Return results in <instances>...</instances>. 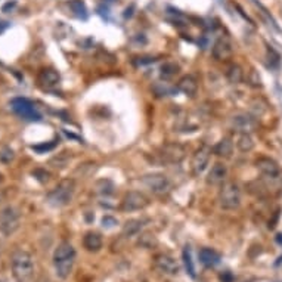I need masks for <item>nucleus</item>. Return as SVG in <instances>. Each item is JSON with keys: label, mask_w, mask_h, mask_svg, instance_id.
<instances>
[{"label": "nucleus", "mask_w": 282, "mask_h": 282, "mask_svg": "<svg viewBox=\"0 0 282 282\" xmlns=\"http://www.w3.org/2000/svg\"><path fill=\"white\" fill-rule=\"evenodd\" d=\"M213 152L219 158H223V160H228V158L232 157V154H234V142H232V139L230 138L220 139L219 142L214 145Z\"/></svg>", "instance_id": "a211bd4d"}, {"label": "nucleus", "mask_w": 282, "mask_h": 282, "mask_svg": "<svg viewBox=\"0 0 282 282\" xmlns=\"http://www.w3.org/2000/svg\"><path fill=\"white\" fill-rule=\"evenodd\" d=\"M200 262L207 268H214L220 263V254L212 248H201L198 252Z\"/></svg>", "instance_id": "6ab92c4d"}, {"label": "nucleus", "mask_w": 282, "mask_h": 282, "mask_svg": "<svg viewBox=\"0 0 282 282\" xmlns=\"http://www.w3.org/2000/svg\"><path fill=\"white\" fill-rule=\"evenodd\" d=\"M212 157V148L207 144H202L192 156L190 160V170L194 176H200L208 166Z\"/></svg>", "instance_id": "9d476101"}, {"label": "nucleus", "mask_w": 282, "mask_h": 282, "mask_svg": "<svg viewBox=\"0 0 282 282\" xmlns=\"http://www.w3.org/2000/svg\"><path fill=\"white\" fill-rule=\"evenodd\" d=\"M156 61V58H151V56H144V58H136L134 64L136 65H145V64H151Z\"/></svg>", "instance_id": "72a5a7b5"}, {"label": "nucleus", "mask_w": 282, "mask_h": 282, "mask_svg": "<svg viewBox=\"0 0 282 282\" xmlns=\"http://www.w3.org/2000/svg\"><path fill=\"white\" fill-rule=\"evenodd\" d=\"M37 82L43 89H54L60 84L61 76L54 68H43V70H40V72L37 76Z\"/></svg>", "instance_id": "2eb2a0df"}, {"label": "nucleus", "mask_w": 282, "mask_h": 282, "mask_svg": "<svg viewBox=\"0 0 282 282\" xmlns=\"http://www.w3.org/2000/svg\"><path fill=\"white\" fill-rule=\"evenodd\" d=\"M212 55L216 61L219 62H226L232 58L234 55V44L230 42V38L228 36H222L219 37L212 49Z\"/></svg>", "instance_id": "f8f14e48"}, {"label": "nucleus", "mask_w": 282, "mask_h": 282, "mask_svg": "<svg viewBox=\"0 0 282 282\" xmlns=\"http://www.w3.org/2000/svg\"><path fill=\"white\" fill-rule=\"evenodd\" d=\"M70 8L71 10L82 20H86L88 18V9H86V4L82 2V0H71L70 2Z\"/></svg>", "instance_id": "a878e982"}, {"label": "nucleus", "mask_w": 282, "mask_h": 282, "mask_svg": "<svg viewBox=\"0 0 282 282\" xmlns=\"http://www.w3.org/2000/svg\"><path fill=\"white\" fill-rule=\"evenodd\" d=\"M179 92L185 94L189 98H194L196 92H198V82L194 76H184L179 83H178V88H176Z\"/></svg>", "instance_id": "f3484780"}, {"label": "nucleus", "mask_w": 282, "mask_h": 282, "mask_svg": "<svg viewBox=\"0 0 282 282\" xmlns=\"http://www.w3.org/2000/svg\"><path fill=\"white\" fill-rule=\"evenodd\" d=\"M235 144L241 152H250L254 150V140H252L250 133H238Z\"/></svg>", "instance_id": "5701e85b"}, {"label": "nucleus", "mask_w": 282, "mask_h": 282, "mask_svg": "<svg viewBox=\"0 0 282 282\" xmlns=\"http://www.w3.org/2000/svg\"><path fill=\"white\" fill-rule=\"evenodd\" d=\"M12 275L16 282H32L34 278V260L30 252L15 251L10 258Z\"/></svg>", "instance_id": "f03ea898"}, {"label": "nucleus", "mask_w": 282, "mask_h": 282, "mask_svg": "<svg viewBox=\"0 0 282 282\" xmlns=\"http://www.w3.org/2000/svg\"><path fill=\"white\" fill-rule=\"evenodd\" d=\"M102 244H104L102 236L98 232H88L83 236V246H84L86 250L90 251V252H96V251L100 250Z\"/></svg>", "instance_id": "412c9836"}, {"label": "nucleus", "mask_w": 282, "mask_h": 282, "mask_svg": "<svg viewBox=\"0 0 282 282\" xmlns=\"http://www.w3.org/2000/svg\"><path fill=\"white\" fill-rule=\"evenodd\" d=\"M106 2H114V0H106Z\"/></svg>", "instance_id": "58836bf2"}, {"label": "nucleus", "mask_w": 282, "mask_h": 282, "mask_svg": "<svg viewBox=\"0 0 282 282\" xmlns=\"http://www.w3.org/2000/svg\"><path fill=\"white\" fill-rule=\"evenodd\" d=\"M230 126L238 133H252L257 130V118L247 112H236L230 118Z\"/></svg>", "instance_id": "9b49d317"}, {"label": "nucleus", "mask_w": 282, "mask_h": 282, "mask_svg": "<svg viewBox=\"0 0 282 282\" xmlns=\"http://www.w3.org/2000/svg\"><path fill=\"white\" fill-rule=\"evenodd\" d=\"M150 204V198L139 190H130L127 192L122 201V212L124 213H132L138 210H144Z\"/></svg>", "instance_id": "1a4fd4ad"}, {"label": "nucleus", "mask_w": 282, "mask_h": 282, "mask_svg": "<svg viewBox=\"0 0 282 282\" xmlns=\"http://www.w3.org/2000/svg\"><path fill=\"white\" fill-rule=\"evenodd\" d=\"M224 76H226V78H228L229 83L238 84V83H241L242 78H244V71H242V68H241L238 64H229L228 68H226Z\"/></svg>", "instance_id": "4be33fe9"}, {"label": "nucleus", "mask_w": 282, "mask_h": 282, "mask_svg": "<svg viewBox=\"0 0 282 282\" xmlns=\"http://www.w3.org/2000/svg\"><path fill=\"white\" fill-rule=\"evenodd\" d=\"M146 222H148L146 219L127 220L126 224L123 226V232H122L123 236H124V238H132V236L138 235V234L144 229V226H145Z\"/></svg>", "instance_id": "aec40b11"}, {"label": "nucleus", "mask_w": 282, "mask_h": 282, "mask_svg": "<svg viewBox=\"0 0 282 282\" xmlns=\"http://www.w3.org/2000/svg\"><path fill=\"white\" fill-rule=\"evenodd\" d=\"M256 167H257V170H258L263 176L270 178V179H276V178L280 176V173H281L278 162L274 161L272 158H257V160H256Z\"/></svg>", "instance_id": "4468645a"}, {"label": "nucleus", "mask_w": 282, "mask_h": 282, "mask_svg": "<svg viewBox=\"0 0 282 282\" xmlns=\"http://www.w3.org/2000/svg\"><path fill=\"white\" fill-rule=\"evenodd\" d=\"M32 176L37 179V180H40V182H48L49 180V173L46 172V170H42V168H37V170H34L32 172Z\"/></svg>", "instance_id": "7c9ffc66"}, {"label": "nucleus", "mask_w": 282, "mask_h": 282, "mask_svg": "<svg viewBox=\"0 0 282 282\" xmlns=\"http://www.w3.org/2000/svg\"><path fill=\"white\" fill-rule=\"evenodd\" d=\"M14 158H15L14 150H10L9 146H2V148H0V162L9 164V162L14 161Z\"/></svg>", "instance_id": "c85d7f7f"}, {"label": "nucleus", "mask_w": 282, "mask_h": 282, "mask_svg": "<svg viewBox=\"0 0 282 282\" xmlns=\"http://www.w3.org/2000/svg\"><path fill=\"white\" fill-rule=\"evenodd\" d=\"M20 222H21V216L15 207H12V206L4 207L0 212V232L4 236H10L12 234H15L18 230Z\"/></svg>", "instance_id": "39448f33"}, {"label": "nucleus", "mask_w": 282, "mask_h": 282, "mask_svg": "<svg viewBox=\"0 0 282 282\" xmlns=\"http://www.w3.org/2000/svg\"><path fill=\"white\" fill-rule=\"evenodd\" d=\"M179 65L176 62H173V61H167V62H164L161 65V68H160V74H161V78H164V80H172L173 77H176L178 74H179Z\"/></svg>", "instance_id": "b1692460"}, {"label": "nucleus", "mask_w": 282, "mask_h": 282, "mask_svg": "<svg viewBox=\"0 0 282 282\" xmlns=\"http://www.w3.org/2000/svg\"><path fill=\"white\" fill-rule=\"evenodd\" d=\"M276 241H278L280 244H282V235H281V234L278 235V238H276Z\"/></svg>", "instance_id": "c9c22d12"}, {"label": "nucleus", "mask_w": 282, "mask_h": 282, "mask_svg": "<svg viewBox=\"0 0 282 282\" xmlns=\"http://www.w3.org/2000/svg\"><path fill=\"white\" fill-rule=\"evenodd\" d=\"M2 182H3V174L0 173V184H2Z\"/></svg>", "instance_id": "4c0bfd02"}, {"label": "nucleus", "mask_w": 282, "mask_h": 282, "mask_svg": "<svg viewBox=\"0 0 282 282\" xmlns=\"http://www.w3.org/2000/svg\"><path fill=\"white\" fill-rule=\"evenodd\" d=\"M154 266H156V269L160 270L161 274L168 275V276H174V275H178L179 270H180L179 263H178L172 256L164 254V252L157 254V256L154 257Z\"/></svg>", "instance_id": "ddd939ff"}, {"label": "nucleus", "mask_w": 282, "mask_h": 282, "mask_svg": "<svg viewBox=\"0 0 282 282\" xmlns=\"http://www.w3.org/2000/svg\"><path fill=\"white\" fill-rule=\"evenodd\" d=\"M74 192H76V180L71 178H66V179H62L46 195V201L52 207H65L72 201Z\"/></svg>", "instance_id": "7ed1b4c3"}, {"label": "nucleus", "mask_w": 282, "mask_h": 282, "mask_svg": "<svg viewBox=\"0 0 282 282\" xmlns=\"http://www.w3.org/2000/svg\"><path fill=\"white\" fill-rule=\"evenodd\" d=\"M117 224V220L114 219L112 216H105V218H102V226L105 228V229H111V228H114Z\"/></svg>", "instance_id": "2f4dec72"}, {"label": "nucleus", "mask_w": 282, "mask_h": 282, "mask_svg": "<svg viewBox=\"0 0 282 282\" xmlns=\"http://www.w3.org/2000/svg\"><path fill=\"white\" fill-rule=\"evenodd\" d=\"M186 148L182 145V144H178V142H168V144H164L161 148H160V158L164 161V162H168V164H180L185 158H186Z\"/></svg>", "instance_id": "6e6552de"}, {"label": "nucleus", "mask_w": 282, "mask_h": 282, "mask_svg": "<svg viewBox=\"0 0 282 282\" xmlns=\"http://www.w3.org/2000/svg\"><path fill=\"white\" fill-rule=\"evenodd\" d=\"M268 55H269V61L275 62V65L280 62V55L275 52V49L272 46H268Z\"/></svg>", "instance_id": "473e14b6"}, {"label": "nucleus", "mask_w": 282, "mask_h": 282, "mask_svg": "<svg viewBox=\"0 0 282 282\" xmlns=\"http://www.w3.org/2000/svg\"><path fill=\"white\" fill-rule=\"evenodd\" d=\"M74 264H76L74 247L68 241L60 242L54 251V268H55L56 276L61 280L70 278V275L72 274Z\"/></svg>", "instance_id": "f257e3e1"}, {"label": "nucleus", "mask_w": 282, "mask_h": 282, "mask_svg": "<svg viewBox=\"0 0 282 282\" xmlns=\"http://www.w3.org/2000/svg\"><path fill=\"white\" fill-rule=\"evenodd\" d=\"M219 206L222 210H236L241 206V190L235 182H224L222 184L218 196Z\"/></svg>", "instance_id": "20e7f679"}, {"label": "nucleus", "mask_w": 282, "mask_h": 282, "mask_svg": "<svg viewBox=\"0 0 282 282\" xmlns=\"http://www.w3.org/2000/svg\"><path fill=\"white\" fill-rule=\"evenodd\" d=\"M4 83V80H3V77H2V74H0V84H3Z\"/></svg>", "instance_id": "e433bc0d"}, {"label": "nucleus", "mask_w": 282, "mask_h": 282, "mask_svg": "<svg viewBox=\"0 0 282 282\" xmlns=\"http://www.w3.org/2000/svg\"><path fill=\"white\" fill-rule=\"evenodd\" d=\"M226 176H228V167L224 162H214L212 170L208 172L207 174V185H212V186H218V185H222L224 184L226 180Z\"/></svg>", "instance_id": "dca6fc26"}, {"label": "nucleus", "mask_w": 282, "mask_h": 282, "mask_svg": "<svg viewBox=\"0 0 282 282\" xmlns=\"http://www.w3.org/2000/svg\"><path fill=\"white\" fill-rule=\"evenodd\" d=\"M184 263H185V268H186V272L189 274L190 278H195L196 274H195V264H194V260H192V254H190V248L185 247L184 250Z\"/></svg>", "instance_id": "bb28decb"}, {"label": "nucleus", "mask_w": 282, "mask_h": 282, "mask_svg": "<svg viewBox=\"0 0 282 282\" xmlns=\"http://www.w3.org/2000/svg\"><path fill=\"white\" fill-rule=\"evenodd\" d=\"M10 108L14 110L15 114H18L24 120L38 122L42 118V114L37 111L36 105L32 104V100H28L26 98H15V99H12L10 100Z\"/></svg>", "instance_id": "0eeeda50"}, {"label": "nucleus", "mask_w": 282, "mask_h": 282, "mask_svg": "<svg viewBox=\"0 0 282 282\" xmlns=\"http://www.w3.org/2000/svg\"><path fill=\"white\" fill-rule=\"evenodd\" d=\"M247 82H248V84H250L251 88H254V89H258V88L263 86V84H262V77H260V74H258L254 68H251V71L248 72Z\"/></svg>", "instance_id": "cd10ccee"}, {"label": "nucleus", "mask_w": 282, "mask_h": 282, "mask_svg": "<svg viewBox=\"0 0 282 282\" xmlns=\"http://www.w3.org/2000/svg\"><path fill=\"white\" fill-rule=\"evenodd\" d=\"M220 280H222L223 282H232V281H234V276H232V275H230L229 272H224V274H223V275L220 276Z\"/></svg>", "instance_id": "f704fd0d"}, {"label": "nucleus", "mask_w": 282, "mask_h": 282, "mask_svg": "<svg viewBox=\"0 0 282 282\" xmlns=\"http://www.w3.org/2000/svg\"><path fill=\"white\" fill-rule=\"evenodd\" d=\"M142 184L145 185V188L150 189V192H152L154 195H166L170 192L172 189V182L170 179L162 174V173H151V174H145L142 178Z\"/></svg>", "instance_id": "423d86ee"}, {"label": "nucleus", "mask_w": 282, "mask_h": 282, "mask_svg": "<svg viewBox=\"0 0 282 282\" xmlns=\"http://www.w3.org/2000/svg\"><path fill=\"white\" fill-rule=\"evenodd\" d=\"M70 158H71V156H68V152H62L61 156H58V157L54 158V160L50 161V164H56L55 167H64Z\"/></svg>", "instance_id": "c756f323"}, {"label": "nucleus", "mask_w": 282, "mask_h": 282, "mask_svg": "<svg viewBox=\"0 0 282 282\" xmlns=\"http://www.w3.org/2000/svg\"><path fill=\"white\" fill-rule=\"evenodd\" d=\"M96 190H98L100 195L108 196V195H112V194H114L116 186H114V184H112L111 180H108V179H100V180L96 182Z\"/></svg>", "instance_id": "393cba45"}]
</instances>
